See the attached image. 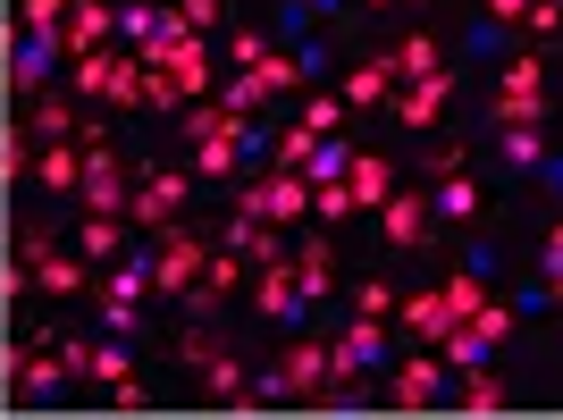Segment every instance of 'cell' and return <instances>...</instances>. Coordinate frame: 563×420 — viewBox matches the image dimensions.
I'll return each mask as SVG.
<instances>
[{"label": "cell", "mask_w": 563, "mask_h": 420, "mask_svg": "<svg viewBox=\"0 0 563 420\" xmlns=\"http://www.w3.org/2000/svg\"><path fill=\"white\" fill-rule=\"evenodd\" d=\"M378 219H387V235H396V244H421V235H429V194H387V202H378Z\"/></svg>", "instance_id": "obj_1"}, {"label": "cell", "mask_w": 563, "mask_h": 420, "mask_svg": "<svg viewBox=\"0 0 563 420\" xmlns=\"http://www.w3.org/2000/svg\"><path fill=\"white\" fill-rule=\"evenodd\" d=\"M387 186H396V168H387V161H345V194H353L362 210L387 202Z\"/></svg>", "instance_id": "obj_2"}, {"label": "cell", "mask_w": 563, "mask_h": 420, "mask_svg": "<svg viewBox=\"0 0 563 420\" xmlns=\"http://www.w3.org/2000/svg\"><path fill=\"white\" fill-rule=\"evenodd\" d=\"M161 286H194L202 278V244H186V235H168V253H161V269H152Z\"/></svg>", "instance_id": "obj_3"}, {"label": "cell", "mask_w": 563, "mask_h": 420, "mask_svg": "<svg viewBox=\"0 0 563 420\" xmlns=\"http://www.w3.org/2000/svg\"><path fill=\"white\" fill-rule=\"evenodd\" d=\"M404 320H412V336H421V345H438V336L454 328V311H446V295H412V303H404Z\"/></svg>", "instance_id": "obj_4"}, {"label": "cell", "mask_w": 563, "mask_h": 420, "mask_svg": "<svg viewBox=\"0 0 563 420\" xmlns=\"http://www.w3.org/2000/svg\"><path fill=\"white\" fill-rule=\"evenodd\" d=\"M446 93H454V76H446V68H438V76H421V93H404V118H412V126H429Z\"/></svg>", "instance_id": "obj_5"}, {"label": "cell", "mask_w": 563, "mask_h": 420, "mask_svg": "<svg viewBox=\"0 0 563 420\" xmlns=\"http://www.w3.org/2000/svg\"><path fill=\"white\" fill-rule=\"evenodd\" d=\"M278 378H286V387H320V378H329V353H320V345H295Z\"/></svg>", "instance_id": "obj_6"}, {"label": "cell", "mask_w": 563, "mask_h": 420, "mask_svg": "<svg viewBox=\"0 0 563 420\" xmlns=\"http://www.w3.org/2000/svg\"><path fill=\"white\" fill-rule=\"evenodd\" d=\"M429 210H446V219H471V210H479V186H471V177H446V186L429 194Z\"/></svg>", "instance_id": "obj_7"}, {"label": "cell", "mask_w": 563, "mask_h": 420, "mask_svg": "<svg viewBox=\"0 0 563 420\" xmlns=\"http://www.w3.org/2000/svg\"><path fill=\"white\" fill-rule=\"evenodd\" d=\"M303 295H329V244H303V261H286Z\"/></svg>", "instance_id": "obj_8"}, {"label": "cell", "mask_w": 563, "mask_h": 420, "mask_svg": "<svg viewBox=\"0 0 563 420\" xmlns=\"http://www.w3.org/2000/svg\"><path fill=\"white\" fill-rule=\"evenodd\" d=\"M429 387H438V362H404L396 371V404H429Z\"/></svg>", "instance_id": "obj_9"}, {"label": "cell", "mask_w": 563, "mask_h": 420, "mask_svg": "<svg viewBox=\"0 0 563 420\" xmlns=\"http://www.w3.org/2000/svg\"><path fill=\"white\" fill-rule=\"evenodd\" d=\"M387 68H404V76H438V43H429V34H412V43H404Z\"/></svg>", "instance_id": "obj_10"}, {"label": "cell", "mask_w": 563, "mask_h": 420, "mask_svg": "<svg viewBox=\"0 0 563 420\" xmlns=\"http://www.w3.org/2000/svg\"><path fill=\"white\" fill-rule=\"evenodd\" d=\"M177 202H186V177H161V186H152V194H143V219H168V210H177Z\"/></svg>", "instance_id": "obj_11"}, {"label": "cell", "mask_w": 563, "mask_h": 420, "mask_svg": "<svg viewBox=\"0 0 563 420\" xmlns=\"http://www.w3.org/2000/svg\"><path fill=\"white\" fill-rule=\"evenodd\" d=\"M539 152H547V135H539V126H505V161H521V168H530Z\"/></svg>", "instance_id": "obj_12"}, {"label": "cell", "mask_w": 563, "mask_h": 420, "mask_svg": "<svg viewBox=\"0 0 563 420\" xmlns=\"http://www.w3.org/2000/svg\"><path fill=\"white\" fill-rule=\"evenodd\" d=\"M85 186H93V210H118V168H110V161L85 168Z\"/></svg>", "instance_id": "obj_13"}, {"label": "cell", "mask_w": 563, "mask_h": 420, "mask_svg": "<svg viewBox=\"0 0 563 420\" xmlns=\"http://www.w3.org/2000/svg\"><path fill=\"white\" fill-rule=\"evenodd\" d=\"M471 328H479V336H488V345H505V336H514V311H496V303H479V311H471Z\"/></svg>", "instance_id": "obj_14"}, {"label": "cell", "mask_w": 563, "mask_h": 420, "mask_svg": "<svg viewBox=\"0 0 563 420\" xmlns=\"http://www.w3.org/2000/svg\"><path fill=\"white\" fill-rule=\"evenodd\" d=\"M463 404H471V412H496V404H505V387H496L488 371H471V396H463Z\"/></svg>", "instance_id": "obj_15"}, {"label": "cell", "mask_w": 563, "mask_h": 420, "mask_svg": "<svg viewBox=\"0 0 563 420\" xmlns=\"http://www.w3.org/2000/svg\"><path fill=\"white\" fill-rule=\"evenodd\" d=\"M446 311H454V320H471V311H479V278H454L446 286Z\"/></svg>", "instance_id": "obj_16"}, {"label": "cell", "mask_w": 563, "mask_h": 420, "mask_svg": "<svg viewBox=\"0 0 563 420\" xmlns=\"http://www.w3.org/2000/svg\"><path fill=\"white\" fill-rule=\"evenodd\" d=\"M345 93H353V101H378V93H387V68H378V59H371V68H362V76H353V85H345Z\"/></svg>", "instance_id": "obj_17"}, {"label": "cell", "mask_w": 563, "mask_h": 420, "mask_svg": "<svg viewBox=\"0 0 563 420\" xmlns=\"http://www.w3.org/2000/svg\"><path fill=\"white\" fill-rule=\"evenodd\" d=\"M387 311H396V295H387V286L371 278V286H362V320H387Z\"/></svg>", "instance_id": "obj_18"}, {"label": "cell", "mask_w": 563, "mask_h": 420, "mask_svg": "<svg viewBox=\"0 0 563 420\" xmlns=\"http://www.w3.org/2000/svg\"><path fill=\"white\" fill-rule=\"evenodd\" d=\"M488 18H530V0H488Z\"/></svg>", "instance_id": "obj_19"}]
</instances>
